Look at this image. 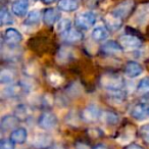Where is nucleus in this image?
Segmentation results:
<instances>
[{
  "label": "nucleus",
  "instance_id": "34",
  "mask_svg": "<svg viewBox=\"0 0 149 149\" xmlns=\"http://www.w3.org/2000/svg\"><path fill=\"white\" fill-rule=\"evenodd\" d=\"M42 1H43L45 4H50V3H53L55 0H42Z\"/></svg>",
  "mask_w": 149,
  "mask_h": 149
},
{
  "label": "nucleus",
  "instance_id": "21",
  "mask_svg": "<svg viewBox=\"0 0 149 149\" xmlns=\"http://www.w3.org/2000/svg\"><path fill=\"white\" fill-rule=\"evenodd\" d=\"M108 29L103 26H98V27L94 28L93 31H92L91 37L93 40H95L96 42H101L105 41L108 38Z\"/></svg>",
  "mask_w": 149,
  "mask_h": 149
},
{
  "label": "nucleus",
  "instance_id": "30",
  "mask_svg": "<svg viewBox=\"0 0 149 149\" xmlns=\"http://www.w3.org/2000/svg\"><path fill=\"white\" fill-rule=\"evenodd\" d=\"M0 149H15V143L9 139H2L0 141Z\"/></svg>",
  "mask_w": 149,
  "mask_h": 149
},
{
  "label": "nucleus",
  "instance_id": "13",
  "mask_svg": "<svg viewBox=\"0 0 149 149\" xmlns=\"http://www.w3.org/2000/svg\"><path fill=\"white\" fill-rule=\"evenodd\" d=\"M123 47L120 46V43L116 41H106L103 45L101 46V51L104 54H107V55H118L123 52Z\"/></svg>",
  "mask_w": 149,
  "mask_h": 149
},
{
  "label": "nucleus",
  "instance_id": "14",
  "mask_svg": "<svg viewBox=\"0 0 149 149\" xmlns=\"http://www.w3.org/2000/svg\"><path fill=\"white\" fill-rule=\"evenodd\" d=\"M25 90V87L21 84H10L6 88L2 90L1 96L4 99H8V98H13L21 94L22 92Z\"/></svg>",
  "mask_w": 149,
  "mask_h": 149
},
{
  "label": "nucleus",
  "instance_id": "8",
  "mask_svg": "<svg viewBox=\"0 0 149 149\" xmlns=\"http://www.w3.org/2000/svg\"><path fill=\"white\" fill-rule=\"evenodd\" d=\"M32 145L37 149H48L52 145V138L48 134L40 133L32 141Z\"/></svg>",
  "mask_w": 149,
  "mask_h": 149
},
{
  "label": "nucleus",
  "instance_id": "20",
  "mask_svg": "<svg viewBox=\"0 0 149 149\" xmlns=\"http://www.w3.org/2000/svg\"><path fill=\"white\" fill-rule=\"evenodd\" d=\"M19 120L15 116L6 114V116H2V118H1V123H0V128H1V131H2V132H5V131H8V130H11V129L15 128Z\"/></svg>",
  "mask_w": 149,
  "mask_h": 149
},
{
  "label": "nucleus",
  "instance_id": "37",
  "mask_svg": "<svg viewBox=\"0 0 149 149\" xmlns=\"http://www.w3.org/2000/svg\"><path fill=\"white\" fill-rule=\"evenodd\" d=\"M94 1H99V0H94Z\"/></svg>",
  "mask_w": 149,
  "mask_h": 149
},
{
  "label": "nucleus",
  "instance_id": "9",
  "mask_svg": "<svg viewBox=\"0 0 149 149\" xmlns=\"http://www.w3.org/2000/svg\"><path fill=\"white\" fill-rule=\"evenodd\" d=\"M135 25L143 26L149 21V4H143L137 9L136 13L134 15Z\"/></svg>",
  "mask_w": 149,
  "mask_h": 149
},
{
  "label": "nucleus",
  "instance_id": "11",
  "mask_svg": "<svg viewBox=\"0 0 149 149\" xmlns=\"http://www.w3.org/2000/svg\"><path fill=\"white\" fill-rule=\"evenodd\" d=\"M29 8V0H15L11 4V11L17 17H25Z\"/></svg>",
  "mask_w": 149,
  "mask_h": 149
},
{
  "label": "nucleus",
  "instance_id": "22",
  "mask_svg": "<svg viewBox=\"0 0 149 149\" xmlns=\"http://www.w3.org/2000/svg\"><path fill=\"white\" fill-rule=\"evenodd\" d=\"M41 17H42L41 13H40L39 10H32L27 15L24 24H25L26 26H30V27H32V26H36L40 23Z\"/></svg>",
  "mask_w": 149,
  "mask_h": 149
},
{
  "label": "nucleus",
  "instance_id": "25",
  "mask_svg": "<svg viewBox=\"0 0 149 149\" xmlns=\"http://www.w3.org/2000/svg\"><path fill=\"white\" fill-rule=\"evenodd\" d=\"M13 23V19L11 17V13L8 11L6 7L2 6L1 7V11H0V24L1 26H8Z\"/></svg>",
  "mask_w": 149,
  "mask_h": 149
},
{
  "label": "nucleus",
  "instance_id": "29",
  "mask_svg": "<svg viewBox=\"0 0 149 149\" xmlns=\"http://www.w3.org/2000/svg\"><path fill=\"white\" fill-rule=\"evenodd\" d=\"M137 91L142 94L149 93V77L143 78V79L139 82L138 87H137Z\"/></svg>",
  "mask_w": 149,
  "mask_h": 149
},
{
  "label": "nucleus",
  "instance_id": "4",
  "mask_svg": "<svg viewBox=\"0 0 149 149\" xmlns=\"http://www.w3.org/2000/svg\"><path fill=\"white\" fill-rule=\"evenodd\" d=\"M58 124V120L56 116L51 111H44L40 114L38 118V126L46 131L53 130Z\"/></svg>",
  "mask_w": 149,
  "mask_h": 149
},
{
  "label": "nucleus",
  "instance_id": "26",
  "mask_svg": "<svg viewBox=\"0 0 149 149\" xmlns=\"http://www.w3.org/2000/svg\"><path fill=\"white\" fill-rule=\"evenodd\" d=\"M72 28V21L70 19H61L56 23L55 30L57 33L63 34L64 32H66L68 30H70Z\"/></svg>",
  "mask_w": 149,
  "mask_h": 149
},
{
  "label": "nucleus",
  "instance_id": "33",
  "mask_svg": "<svg viewBox=\"0 0 149 149\" xmlns=\"http://www.w3.org/2000/svg\"><path fill=\"white\" fill-rule=\"evenodd\" d=\"M126 149H144V148L138 144H130L129 146H127Z\"/></svg>",
  "mask_w": 149,
  "mask_h": 149
},
{
  "label": "nucleus",
  "instance_id": "6",
  "mask_svg": "<svg viewBox=\"0 0 149 149\" xmlns=\"http://www.w3.org/2000/svg\"><path fill=\"white\" fill-rule=\"evenodd\" d=\"M120 44L125 50H135L140 47L142 42L136 36L127 34L120 37Z\"/></svg>",
  "mask_w": 149,
  "mask_h": 149
},
{
  "label": "nucleus",
  "instance_id": "39",
  "mask_svg": "<svg viewBox=\"0 0 149 149\" xmlns=\"http://www.w3.org/2000/svg\"><path fill=\"white\" fill-rule=\"evenodd\" d=\"M36 1H37V0H36Z\"/></svg>",
  "mask_w": 149,
  "mask_h": 149
},
{
  "label": "nucleus",
  "instance_id": "3",
  "mask_svg": "<svg viewBox=\"0 0 149 149\" xmlns=\"http://www.w3.org/2000/svg\"><path fill=\"white\" fill-rule=\"evenodd\" d=\"M2 38L5 45L9 48L17 47L23 40V36H22L21 32L15 28H7L3 33Z\"/></svg>",
  "mask_w": 149,
  "mask_h": 149
},
{
  "label": "nucleus",
  "instance_id": "18",
  "mask_svg": "<svg viewBox=\"0 0 149 149\" xmlns=\"http://www.w3.org/2000/svg\"><path fill=\"white\" fill-rule=\"evenodd\" d=\"M57 7L65 13L76 11L80 7V0H58Z\"/></svg>",
  "mask_w": 149,
  "mask_h": 149
},
{
  "label": "nucleus",
  "instance_id": "2",
  "mask_svg": "<svg viewBox=\"0 0 149 149\" xmlns=\"http://www.w3.org/2000/svg\"><path fill=\"white\" fill-rule=\"evenodd\" d=\"M76 26L80 30H88L96 23V15L91 10L84 11L76 17Z\"/></svg>",
  "mask_w": 149,
  "mask_h": 149
},
{
  "label": "nucleus",
  "instance_id": "31",
  "mask_svg": "<svg viewBox=\"0 0 149 149\" xmlns=\"http://www.w3.org/2000/svg\"><path fill=\"white\" fill-rule=\"evenodd\" d=\"M140 136L145 142L149 143V124H146V125H143L142 127L140 128Z\"/></svg>",
  "mask_w": 149,
  "mask_h": 149
},
{
  "label": "nucleus",
  "instance_id": "23",
  "mask_svg": "<svg viewBox=\"0 0 149 149\" xmlns=\"http://www.w3.org/2000/svg\"><path fill=\"white\" fill-rule=\"evenodd\" d=\"M15 116L19 120H25L30 116V108L25 104H19L15 109Z\"/></svg>",
  "mask_w": 149,
  "mask_h": 149
},
{
  "label": "nucleus",
  "instance_id": "28",
  "mask_svg": "<svg viewBox=\"0 0 149 149\" xmlns=\"http://www.w3.org/2000/svg\"><path fill=\"white\" fill-rule=\"evenodd\" d=\"M101 118L107 125H116L118 123V116L112 111H105L101 114Z\"/></svg>",
  "mask_w": 149,
  "mask_h": 149
},
{
  "label": "nucleus",
  "instance_id": "19",
  "mask_svg": "<svg viewBox=\"0 0 149 149\" xmlns=\"http://www.w3.org/2000/svg\"><path fill=\"white\" fill-rule=\"evenodd\" d=\"M9 138L15 143V144H24L28 138V132L27 129L19 127V128H15L13 132L10 133V137Z\"/></svg>",
  "mask_w": 149,
  "mask_h": 149
},
{
  "label": "nucleus",
  "instance_id": "27",
  "mask_svg": "<svg viewBox=\"0 0 149 149\" xmlns=\"http://www.w3.org/2000/svg\"><path fill=\"white\" fill-rule=\"evenodd\" d=\"M72 58V54L70 49L68 48H61V49L58 51L57 54V58L56 59L60 62V63H65V62L70 61Z\"/></svg>",
  "mask_w": 149,
  "mask_h": 149
},
{
  "label": "nucleus",
  "instance_id": "36",
  "mask_svg": "<svg viewBox=\"0 0 149 149\" xmlns=\"http://www.w3.org/2000/svg\"><path fill=\"white\" fill-rule=\"evenodd\" d=\"M53 149H63L62 147H55V148H53Z\"/></svg>",
  "mask_w": 149,
  "mask_h": 149
},
{
  "label": "nucleus",
  "instance_id": "15",
  "mask_svg": "<svg viewBox=\"0 0 149 149\" xmlns=\"http://www.w3.org/2000/svg\"><path fill=\"white\" fill-rule=\"evenodd\" d=\"M59 17L60 15L58 10H56L53 7H49V8H46L44 10L42 19H43V22L46 26H52L59 19Z\"/></svg>",
  "mask_w": 149,
  "mask_h": 149
},
{
  "label": "nucleus",
  "instance_id": "32",
  "mask_svg": "<svg viewBox=\"0 0 149 149\" xmlns=\"http://www.w3.org/2000/svg\"><path fill=\"white\" fill-rule=\"evenodd\" d=\"M48 80H49V82H50V83H51L53 86L59 85V84L62 82V78L60 77V76H59L58 74H50L49 77H48Z\"/></svg>",
  "mask_w": 149,
  "mask_h": 149
},
{
  "label": "nucleus",
  "instance_id": "17",
  "mask_svg": "<svg viewBox=\"0 0 149 149\" xmlns=\"http://www.w3.org/2000/svg\"><path fill=\"white\" fill-rule=\"evenodd\" d=\"M104 22H105L106 28H107L109 31H113V32L120 30L123 25V19L116 17L112 13H109L108 15H105Z\"/></svg>",
  "mask_w": 149,
  "mask_h": 149
},
{
  "label": "nucleus",
  "instance_id": "10",
  "mask_svg": "<svg viewBox=\"0 0 149 149\" xmlns=\"http://www.w3.org/2000/svg\"><path fill=\"white\" fill-rule=\"evenodd\" d=\"M101 111L100 109L94 104H90L89 106L85 108L82 112V118L86 122H95L101 116Z\"/></svg>",
  "mask_w": 149,
  "mask_h": 149
},
{
  "label": "nucleus",
  "instance_id": "16",
  "mask_svg": "<svg viewBox=\"0 0 149 149\" xmlns=\"http://www.w3.org/2000/svg\"><path fill=\"white\" fill-rule=\"evenodd\" d=\"M125 72L129 78H137L143 72V68L139 62L137 61H129L126 64V68H125Z\"/></svg>",
  "mask_w": 149,
  "mask_h": 149
},
{
  "label": "nucleus",
  "instance_id": "7",
  "mask_svg": "<svg viewBox=\"0 0 149 149\" xmlns=\"http://www.w3.org/2000/svg\"><path fill=\"white\" fill-rule=\"evenodd\" d=\"M131 116L137 120H143L149 116L148 102H139L135 104L131 109Z\"/></svg>",
  "mask_w": 149,
  "mask_h": 149
},
{
  "label": "nucleus",
  "instance_id": "1",
  "mask_svg": "<svg viewBox=\"0 0 149 149\" xmlns=\"http://www.w3.org/2000/svg\"><path fill=\"white\" fill-rule=\"evenodd\" d=\"M101 85L110 92H120L124 87V80L116 74H105L101 77Z\"/></svg>",
  "mask_w": 149,
  "mask_h": 149
},
{
  "label": "nucleus",
  "instance_id": "24",
  "mask_svg": "<svg viewBox=\"0 0 149 149\" xmlns=\"http://www.w3.org/2000/svg\"><path fill=\"white\" fill-rule=\"evenodd\" d=\"M15 81V74L11 70L8 68H3L0 72V82L1 84H7L10 85Z\"/></svg>",
  "mask_w": 149,
  "mask_h": 149
},
{
  "label": "nucleus",
  "instance_id": "35",
  "mask_svg": "<svg viewBox=\"0 0 149 149\" xmlns=\"http://www.w3.org/2000/svg\"><path fill=\"white\" fill-rule=\"evenodd\" d=\"M94 149H107L105 146H103V145H97V146L94 147Z\"/></svg>",
  "mask_w": 149,
  "mask_h": 149
},
{
  "label": "nucleus",
  "instance_id": "38",
  "mask_svg": "<svg viewBox=\"0 0 149 149\" xmlns=\"http://www.w3.org/2000/svg\"><path fill=\"white\" fill-rule=\"evenodd\" d=\"M13 1H15V0H13Z\"/></svg>",
  "mask_w": 149,
  "mask_h": 149
},
{
  "label": "nucleus",
  "instance_id": "12",
  "mask_svg": "<svg viewBox=\"0 0 149 149\" xmlns=\"http://www.w3.org/2000/svg\"><path fill=\"white\" fill-rule=\"evenodd\" d=\"M62 40L68 43H78L83 40V33L80 31V29H72L70 28L63 34H61Z\"/></svg>",
  "mask_w": 149,
  "mask_h": 149
},
{
  "label": "nucleus",
  "instance_id": "5",
  "mask_svg": "<svg viewBox=\"0 0 149 149\" xmlns=\"http://www.w3.org/2000/svg\"><path fill=\"white\" fill-rule=\"evenodd\" d=\"M134 7V1L133 0H124L120 3H118L113 10L111 11L116 17H120V19H124L128 17Z\"/></svg>",
  "mask_w": 149,
  "mask_h": 149
}]
</instances>
